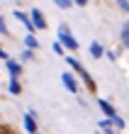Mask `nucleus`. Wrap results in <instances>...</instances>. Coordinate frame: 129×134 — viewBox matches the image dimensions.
Returning a JSON list of instances; mask_svg holds the SVG:
<instances>
[{
	"mask_svg": "<svg viewBox=\"0 0 129 134\" xmlns=\"http://www.w3.org/2000/svg\"><path fill=\"white\" fill-rule=\"evenodd\" d=\"M112 124H115L112 120H102V122H100V127H102L105 134H112Z\"/></svg>",
	"mask_w": 129,
	"mask_h": 134,
	"instance_id": "12",
	"label": "nucleus"
},
{
	"mask_svg": "<svg viewBox=\"0 0 129 134\" xmlns=\"http://www.w3.org/2000/svg\"><path fill=\"white\" fill-rule=\"evenodd\" d=\"M112 122H115L119 129H124V120H122V117H112Z\"/></svg>",
	"mask_w": 129,
	"mask_h": 134,
	"instance_id": "15",
	"label": "nucleus"
},
{
	"mask_svg": "<svg viewBox=\"0 0 129 134\" xmlns=\"http://www.w3.org/2000/svg\"><path fill=\"white\" fill-rule=\"evenodd\" d=\"M32 25L37 29H46V20H44V15L39 10H32Z\"/></svg>",
	"mask_w": 129,
	"mask_h": 134,
	"instance_id": "3",
	"label": "nucleus"
},
{
	"mask_svg": "<svg viewBox=\"0 0 129 134\" xmlns=\"http://www.w3.org/2000/svg\"><path fill=\"white\" fill-rule=\"evenodd\" d=\"M10 93H12V95H20V93H22V85H20L17 78H10Z\"/></svg>",
	"mask_w": 129,
	"mask_h": 134,
	"instance_id": "9",
	"label": "nucleus"
},
{
	"mask_svg": "<svg viewBox=\"0 0 129 134\" xmlns=\"http://www.w3.org/2000/svg\"><path fill=\"white\" fill-rule=\"evenodd\" d=\"M90 54H93V56H95V59H100V56H102V54H105V49H102V46H100L98 42H93V44H90Z\"/></svg>",
	"mask_w": 129,
	"mask_h": 134,
	"instance_id": "10",
	"label": "nucleus"
},
{
	"mask_svg": "<svg viewBox=\"0 0 129 134\" xmlns=\"http://www.w3.org/2000/svg\"><path fill=\"white\" fill-rule=\"evenodd\" d=\"M25 44L29 46V49H39V42H37V37H34V34H27V39H25Z\"/></svg>",
	"mask_w": 129,
	"mask_h": 134,
	"instance_id": "11",
	"label": "nucleus"
},
{
	"mask_svg": "<svg viewBox=\"0 0 129 134\" xmlns=\"http://www.w3.org/2000/svg\"><path fill=\"white\" fill-rule=\"evenodd\" d=\"M0 34H7V27H5V20L0 17Z\"/></svg>",
	"mask_w": 129,
	"mask_h": 134,
	"instance_id": "17",
	"label": "nucleus"
},
{
	"mask_svg": "<svg viewBox=\"0 0 129 134\" xmlns=\"http://www.w3.org/2000/svg\"><path fill=\"white\" fill-rule=\"evenodd\" d=\"M122 42L129 46V27H124V29H122Z\"/></svg>",
	"mask_w": 129,
	"mask_h": 134,
	"instance_id": "14",
	"label": "nucleus"
},
{
	"mask_svg": "<svg viewBox=\"0 0 129 134\" xmlns=\"http://www.w3.org/2000/svg\"><path fill=\"white\" fill-rule=\"evenodd\" d=\"M61 81H63V85H66L71 93H78V83H76V78L71 76V73H63V76H61Z\"/></svg>",
	"mask_w": 129,
	"mask_h": 134,
	"instance_id": "4",
	"label": "nucleus"
},
{
	"mask_svg": "<svg viewBox=\"0 0 129 134\" xmlns=\"http://www.w3.org/2000/svg\"><path fill=\"white\" fill-rule=\"evenodd\" d=\"M0 134H12V132L7 129V127H0Z\"/></svg>",
	"mask_w": 129,
	"mask_h": 134,
	"instance_id": "20",
	"label": "nucleus"
},
{
	"mask_svg": "<svg viewBox=\"0 0 129 134\" xmlns=\"http://www.w3.org/2000/svg\"><path fill=\"white\" fill-rule=\"evenodd\" d=\"M59 37H61V42L66 44V49H78V42H76L73 37H71L68 25H61V27H59Z\"/></svg>",
	"mask_w": 129,
	"mask_h": 134,
	"instance_id": "2",
	"label": "nucleus"
},
{
	"mask_svg": "<svg viewBox=\"0 0 129 134\" xmlns=\"http://www.w3.org/2000/svg\"><path fill=\"white\" fill-rule=\"evenodd\" d=\"M15 17H17V20L22 22V25H25V27L29 29V32H34V29H37L34 25H32V17H27V15H25V12H15Z\"/></svg>",
	"mask_w": 129,
	"mask_h": 134,
	"instance_id": "6",
	"label": "nucleus"
},
{
	"mask_svg": "<svg viewBox=\"0 0 129 134\" xmlns=\"http://www.w3.org/2000/svg\"><path fill=\"white\" fill-rule=\"evenodd\" d=\"M68 66H71V68H76V73H78L80 78H83V81H85L88 85H90V90H95V83H93V78H90V73H88V71H85L83 66H80V64H78L76 59H68Z\"/></svg>",
	"mask_w": 129,
	"mask_h": 134,
	"instance_id": "1",
	"label": "nucleus"
},
{
	"mask_svg": "<svg viewBox=\"0 0 129 134\" xmlns=\"http://www.w3.org/2000/svg\"><path fill=\"white\" fill-rule=\"evenodd\" d=\"M119 7H122L124 12H129V0H119Z\"/></svg>",
	"mask_w": 129,
	"mask_h": 134,
	"instance_id": "16",
	"label": "nucleus"
},
{
	"mask_svg": "<svg viewBox=\"0 0 129 134\" xmlns=\"http://www.w3.org/2000/svg\"><path fill=\"white\" fill-rule=\"evenodd\" d=\"M127 27H129V25H127Z\"/></svg>",
	"mask_w": 129,
	"mask_h": 134,
	"instance_id": "21",
	"label": "nucleus"
},
{
	"mask_svg": "<svg viewBox=\"0 0 129 134\" xmlns=\"http://www.w3.org/2000/svg\"><path fill=\"white\" fill-rule=\"evenodd\" d=\"M25 129L29 134H37V122H34V115H25Z\"/></svg>",
	"mask_w": 129,
	"mask_h": 134,
	"instance_id": "7",
	"label": "nucleus"
},
{
	"mask_svg": "<svg viewBox=\"0 0 129 134\" xmlns=\"http://www.w3.org/2000/svg\"><path fill=\"white\" fill-rule=\"evenodd\" d=\"M54 3L59 5V7H63V10H68V7L73 5V0H54Z\"/></svg>",
	"mask_w": 129,
	"mask_h": 134,
	"instance_id": "13",
	"label": "nucleus"
},
{
	"mask_svg": "<svg viewBox=\"0 0 129 134\" xmlns=\"http://www.w3.org/2000/svg\"><path fill=\"white\" fill-rule=\"evenodd\" d=\"M100 110H102V112H105V115L110 117V120H112V117H117V112H115V107H112V105H110L107 100H100Z\"/></svg>",
	"mask_w": 129,
	"mask_h": 134,
	"instance_id": "8",
	"label": "nucleus"
},
{
	"mask_svg": "<svg viewBox=\"0 0 129 134\" xmlns=\"http://www.w3.org/2000/svg\"><path fill=\"white\" fill-rule=\"evenodd\" d=\"M5 66H7V71H10V76H12V78H17V76L22 73V66L17 64V61H12V59H7V61H5Z\"/></svg>",
	"mask_w": 129,
	"mask_h": 134,
	"instance_id": "5",
	"label": "nucleus"
},
{
	"mask_svg": "<svg viewBox=\"0 0 129 134\" xmlns=\"http://www.w3.org/2000/svg\"><path fill=\"white\" fill-rule=\"evenodd\" d=\"M73 3H76V5H80V7H83V5H88V0H73Z\"/></svg>",
	"mask_w": 129,
	"mask_h": 134,
	"instance_id": "19",
	"label": "nucleus"
},
{
	"mask_svg": "<svg viewBox=\"0 0 129 134\" xmlns=\"http://www.w3.org/2000/svg\"><path fill=\"white\" fill-rule=\"evenodd\" d=\"M0 59H5V61H7V51L3 49V46H0Z\"/></svg>",
	"mask_w": 129,
	"mask_h": 134,
	"instance_id": "18",
	"label": "nucleus"
}]
</instances>
